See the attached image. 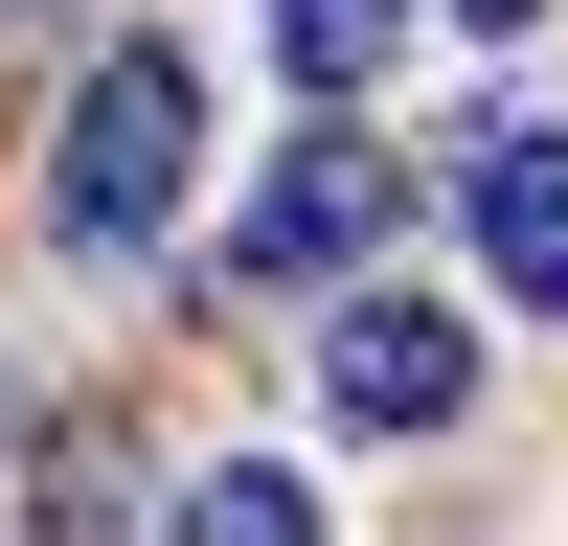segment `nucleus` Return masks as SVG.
Segmentation results:
<instances>
[{"label": "nucleus", "instance_id": "6e6552de", "mask_svg": "<svg viewBox=\"0 0 568 546\" xmlns=\"http://www.w3.org/2000/svg\"><path fill=\"white\" fill-rule=\"evenodd\" d=\"M0 23H23V0H0Z\"/></svg>", "mask_w": 568, "mask_h": 546}, {"label": "nucleus", "instance_id": "f257e3e1", "mask_svg": "<svg viewBox=\"0 0 568 546\" xmlns=\"http://www.w3.org/2000/svg\"><path fill=\"white\" fill-rule=\"evenodd\" d=\"M182 160H205V69H182V46H114V69L69 91L45 228H69V251H160V228H182Z\"/></svg>", "mask_w": 568, "mask_h": 546}, {"label": "nucleus", "instance_id": "7ed1b4c3", "mask_svg": "<svg viewBox=\"0 0 568 546\" xmlns=\"http://www.w3.org/2000/svg\"><path fill=\"white\" fill-rule=\"evenodd\" d=\"M409 205V160H364V136H296V160L251 182V228H227V273H364Z\"/></svg>", "mask_w": 568, "mask_h": 546}, {"label": "nucleus", "instance_id": "0eeeda50", "mask_svg": "<svg viewBox=\"0 0 568 546\" xmlns=\"http://www.w3.org/2000/svg\"><path fill=\"white\" fill-rule=\"evenodd\" d=\"M455 23H546V0H455Z\"/></svg>", "mask_w": 568, "mask_h": 546}, {"label": "nucleus", "instance_id": "20e7f679", "mask_svg": "<svg viewBox=\"0 0 568 546\" xmlns=\"http://www.w3.org/2000/svg\"><path fill=\"white\" fill-rule=\"evenodd\" d=\"M455 228H478V273L524 318H568V136H478L455 160Z\"/></svg>", "mask_w": 568, "mask_h": 546}, {"label": "nucleus", "instance_id": "f03ea898", "mask_svg": "<svg viewBox=\"0 0 568 546\" xmlns=\"http://www.w3.org/2000/svg\"><path fill=\"white\" fill-rule=\"evenodd\" d=\"M318 387H342V433H455L478 410V318L455 296H342L318 318Z\"/></svg>", "mask_w": 568, "mask_h": 546}, {"label": "nucleus", "instance_id": "39448f33", "mask_svg": "<svg viewBox=\"0 0 568 546\" xmlns=\"http://www.w3.org/2000/svg\"><path fill=\"white\" fill-rule=\"evenodd\" d=\"M387 23H409V0H273V46H296V91H364V69H387Z\"/></svg>", "mask_w": 568, "mask_h": 546}, {"label": "nucleus", "instance_id": "423d86ee", "mask_svg": "<svg viewBox=\"0 0 568 546\" xmlns=\"http://www.w3.org/2000/svg\"><path fill=\"white\" fill-rule=\"evenodd\" d=\"M182 546H318V501H296V478H273V455H227V478H205V501H182Z\"/></svg>", "mask_w": 568, "mask_h": 546}]
</instances>
